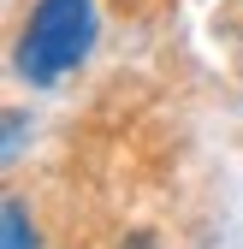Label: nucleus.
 Listing matches in <instances>:
<instances>
[{
    "label": "nucleus",
    "mask_w": 243,
    "mask_h": 249,
    "mask_svg": "<svg viewBox=\"0 0 243 249\" xmlns=\"http://www.w3.org/2000/svg\"><path fill=\"white\" fill-rule=\"evenodd\" d=\"M89 48H95V6L89 0H36V12L18 36V71L24 83H59Z\"/></svg>",
    "instance_id": "f257e3e1"
},
{
    "label": "nucleus",
    "mask_w": 243,
    "mask_h": 249,
    "mask_svg": "<svg viewBox=\"0 0 243 249\" xmlns=\"http://www.w3.org/2000/svg\"><path fill=\"white\" fill-rule=\"evenodd\" d=\"M0 237H6V249H36V231H30V208L18 196H6V208H0Z\"/></svg>",
    "instance_id": "f03ea898"
},
{
    "label": "nucleus",
    "mask_w": 243,
    "mask_h": 249,
    "mask_svg": "<svg viewBox=\"0 0 243 249\" xmlns=\"http://www.w3.org/2000/svg\"><path fill=\"white\" fill-rule=\"evenodd\" d=\"M18 137H24V119H18V113H6V160L18 154Z\"/></svg>",
    "instance_id": "7ed1b4c3"
}]
</instances>
